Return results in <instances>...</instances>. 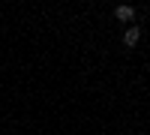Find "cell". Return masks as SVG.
<instances>
[{
    "label": "cell",
    "instance_id": "1",
    "mask_svg": "<svg viewBox=\"0 0 150 135\" xmlns=\"http://www.w3.org/2000/svg\"><path fill=\"white\" fill-rule=\"evenodd\" d=\"M138 39H141V27H129L126 36H123V42H126L129 48H132V45H138Z\"/></svg>",
    "mask_w": 150,
    "mask_h": 135
},
{
    "label": "cell",
    "instance_id": "2",
    "mask_svg": "<svg viewBox=\"0 0 150 135\" xmlns=\"http://www.w3.org/2000/svg\"><path fill=\"white\" fill-rule=\"evenodd\" d=\"M114 15H117L120 21H132L135 12H132V6H117V9H114Z\"/></svg>",
    "mask_w": 150,
    "mask_h": 135
}]
</instances>
